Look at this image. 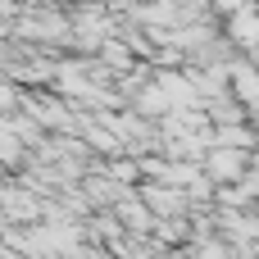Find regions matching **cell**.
<instances>
[{
  "instance_id": "1",
  "label": "cell",
  "mask_w": 259,
  "mask_h": 259,
  "mask_svg": "<svg viewBox=\"0 0 259 259\" xmlns=\"http://www.w3.org/2000/svg\"><path fill=\"white\" fill-rule=\"evenodd\" d=\"M237 168H241L237 155H223V159H219V173H237Z\"/></svg>"
}]
</instances>
